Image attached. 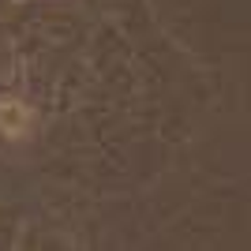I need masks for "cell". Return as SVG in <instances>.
<instances>
[{
  "instance_id": "obj_1",
  "label": "cell",
  "mask_w": 251,
  "mask_h": 251,
  "mask_svg": "<svg viewBox=\"0 0 251 251\" xmlns=\"http://www.w3.org/2000/svg\"><path fill=\"white\" fill-rule=\"evenodd\" d=\"M26 127H30V109L23 101H15V98H4L0 101V131L8 139H19Z\"/></svg>"
}]
</instances>
